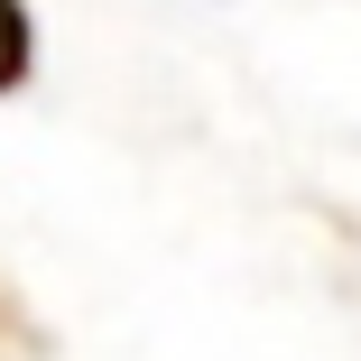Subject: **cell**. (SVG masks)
Instances as JSON below:
<instances>
[{
    "label": "cell",
    "instance_id": "1",
    "mask_svg": "<svg viewBox=\"0 0 361 361\" xmlns=\"http://www.w3.org/2000/svg\"><path fill=\"white\" fill-rule=\"evenodd\" d=\"M19 75H28V10L0 0V84H19Z\"/></svg>",
    "mask_w": 361,
    "mask_h": 361
}]
</instances>
